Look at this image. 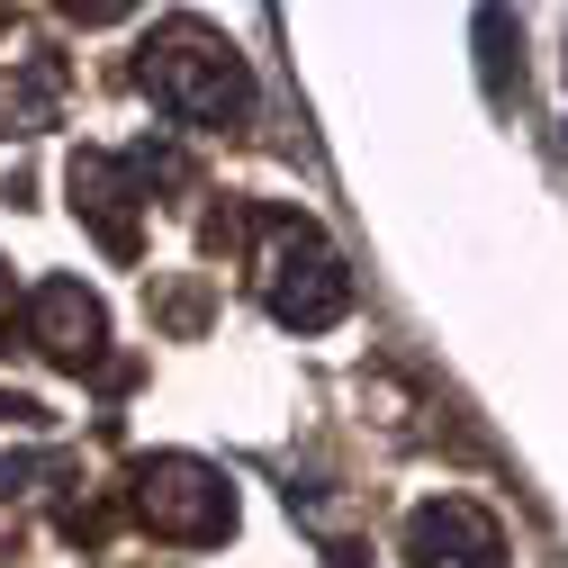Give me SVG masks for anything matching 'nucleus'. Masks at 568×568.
<instances>
[{
    "label": "nucleus",
    "instance_id": "f257e3e1",
    "mask_svg": "<svg viewBox=\"0 0 568 568\" xmlns=\"http://www.w3.org/2000/svg\"><path fill=\"white\" fill-rule=\"evenodd\" d=\"M135 73H145V91H154V109H163L172 126H244V109H253L244 54H235L217 28H199V19L154 28V45H145Z\"/></svg>",
    "mask_w": 568,
    "mask_h": 568
},
{
    "label": "nucleus",
    "instance_id": "423d86ee",
    "mask_svg": "<svg viewBox=\"0 0 568 568\" xmlns=\"http://www.w3.org/2000/svg\"><path fill=\"white\" fill-rule=\"evenodd\" d=\"M73 217H91V235L135 262V181L118 154H73Z\"/></svg>",
    "mask_w": 568,
    "mask_h": 568
},
{
    "label": "nucleus",
    "instance_id": "1a4fd4ad",
    "mask_svg": "<svg viewBox=\"0 0 568 568\" xmlns=\"http://www.w3.org/2000/svg\"><path fill=\"white\" fill-rule=\"evenodd\" d=\"M10 298H19V290H10V262H0V334H10Z\"/></svg>",
    "mask_w": 568,
    "mask_h": 568
},
{
    "label": "nucleus",
    "instance_id": "f03ea898",
    "mask_svg": "<svg viewBox=\"0 0 568 568\" xmlns=\"http://www.w3.org/2000/svg\"><path fill=\"white\" fill-rule=\"evenodd\" d=\"M262 235H271V253H262V298H271V316L298 325V334L343 325V316H352V271H343V253H334L307 217H290V207H262Z\"/></svg>",
    "mask_w": 568,
    "mask_h": 568
},
{
    "label": "nucleus",
    "instance_id": "6e6552de",
    "mask_svg": "<svg viewBox=\"0 0 568 568\" xmlns=\"http://www.w3.org/2000/svg\"><path fill=\"white\" fill-rule=\"evenodd\" d=\"M154 307H163V325H172V334H190V325L207 316V280H181V290H163Z\"/></svg>",
    "mask_w": 568,
    "mask_h": 568
},
{
    "label": "nucleus",
    "instance_id": "7ed1b4c3",
    "mask_svg": "<svg viewBox=\"0 0 568 568\" xmlns=\"http://www.w3.org/2000/svg\"><path fill=\"white\" fill-rule=\"evenodd\" d=\"M126 515L154 541H226L235 532V487L190 452H145L126 469Z\"/></svg>",
    "mask_w": 568,
    "mask_h": 568
},
{
    "label": "nucleus",
    "instance_id": "39448f33",
    "mask_svg": "<svg viewBox=\"0 0 568 568\" xmlns=\"http://www.w3.org/2000/svg\"><path fill=\"white\" fill-rule=\"evenodd\" d=\"M28 343L45 352L54 371H91L100 343H109V307L82 290V280H37V298H28Z\"/></svg>",
    "mask_w": 568,
    "mask_h": 568
},
{
    "label": "nucleus",
    "instance_id": "0eeeda50",
    "mask_svg": "<svg viewBox=\"0 0 568 568\" xmlns=\"http://www.w3.org/2000/svg\"><path fill=\"white\" fill-rule=\"evenodd\" d=\"M54 524H63V541H82V550H100V541L118 532V506H109V496H73V506H63Z\"/></svg>",
    "mask_w": 568,
    "mask_h": 568
},
{
    "label": "nucleus",
    "instance_id": "20e7f679",
    "mask_svg": "<svg viewBox=\"0 0 568 568\" xmlns=\"http://www.w3.org/2000/svg\"><path fill=\"white\" fill-rule=\"evenodd\" d=\"M406 568H506V532L469 496H434L406 515Z\"/></svg>",
    "mask_w": 568,
    "mask_h": 568
}]
</instances>
